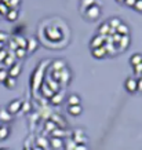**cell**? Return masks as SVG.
I'll return each mask as SVG.
<instances>
[{"label":"cell","instance_id":"6","mask_svg":"<svg viewBox=\"0 0 142 150\" xmlns=\"http://www.w3.org/2000/svg\"><path fill=\"white\" fill-rule=\"evenodd\" d=\"M44 77H46V79H44V83H46L47 86L50 87L53 91H54V92H58V91H60V83L55 81V80L51 77L50 74H48V76H44Z\"/></svg>","mask_w":142,"mask_h":150},{"label":"cell","instance_id":"26","mask_svg":"<svg viewBox=\"0 0 142 150\" xmlns=\"http://www.w3.org/2000/svg\"><path fill=\"white\" fill-rule=\"evenodd\" d=\"M116 33H119L120 36H127V35H130V28L126 23L121 22V25L116 29Z\"/></svg>","mask_w":142,"mask_h":150},{"label":"cell","instance_id":"49","mask_svg":"<svg viewBox=\"0 0 142 150\" xmlns=\"http://www.w3.org/2000/svg\"><path fill=\"white\" fill-rule=\"evenodd\" d=\"M75 150H88V147H87V145H76Z\"/></svg>","mask_w":142,"mask_h":150},{"label":"cell","instance_id":"33","mask_svg":"<svg viewBox=\"0 0 142 150\" xmlns=\"http://www.w3.org/2000/svg\"><path fill=\"white\" fill-rule=\"evenodd\" d=\"M108 23H109V26L110 28H113V29H117V28L121 25V19L120 18H110L109 21H108Z\"/></svg>","mask_w":142,"mask_h":150},{"label":"cell","instance_id":"48","mask_svg":"<svg viewBox=\"0 0 142 150\" xmlns=\"http://www.w3.org/2000/svg\"><path fill=\"white\" fill-rule=\"evenodd\" d=\"M135 1H137V0H124L123 3L127 6V7H133V6L135 4Z\"/></svg>","mask_w":142,"mask_h":150},{"label":"cell","instance_id":"10","mask_svg":"<svg viewBox=\"0 0 142 150\" xmlns=\"http://www.w3.org/2000/svg\"><path fill=\"white\" fill-rule=\"evenodd\" d=\"M40 92H41V95L44 96V98H46V99H50L51 96L54 95L55 92L53 91V90H51L50 87L47 86L46 83H43V84H41L40 86Z\"/></svg>","mask_w":142,"mask_h":150},{"label":"cell","instance_id":"57","mask_svg":"<svg viewBox=\"0 0 142 150\" xmlns=\"http://www.w3.org/2000/svg\"><path fill=\"white\" fill-rule=\"evenodd\" d=\"M0 125H1V124H0Z\"/></svg>","mask_w":142,"mask_h":150},{"label":"cell","instance_id":"19","mask_svg":"<svg viewBox=\"0 0 142 150\" xmlns=\"http://www.w3.org/2000/svg\"><path fill=\"white\" fill-rule=\"evenodd\" d=\"M9 51V50H7ZM15 55H14V52L13 51H9V54H7V57H6V59L1 62V64H4L6 66H9V68H11L14 64H15Z\"/></svg>","mask_w":142,"mask_h":150},{"label":"cell","instance_id":"7","mask_svg":"<svg viewBox=\"0 0 142 150\" xmlns=\"http://www.w3.org/2000/svg\"><path fill=\"white\" fill-rule=\"evenodd\" d=\"M66 68V62H65L64 59H54L53 62H51V69L55 70V72H61V70H64Z\"/></svg>","mask_w":142,"mask_h":150},{"label":"cell","instance_id":"51","mask_svg":"<svg viewBox=\"0 0 142 150\" xmlns=\"http://www.w3.org/2000/svg\"><path fill=\"white\" fill-rule=\"evenodd\" d=\"M32 150H43V149H41V147H39V146H35Z\"/></svg>","mask_w":142,"mask_h":150},{"label":"cell","instance_id":"2","mask_svg":"<svg viewBox=\"0 0 142 150\" xmlns=\"http://www.w3.org/2000/svg\"><path fill=\"white\" fill-rule=\"evenodd\" d=\"M86 17H87L90 21H95V19L99 18V15H101V7H98L97 4L91 6V7H88L86 11Z\"/></svg>","mask_w":142,"mask_h":150},{"label":"cell","instance_id":"41","mask_svg":"<svg viewBox=\"0 0 142 150\" xmlns=\"http://www.w3.org/2000/svg\"><path fill=\"white\" fill-rule=\"evenodd\" d=\"M9 41V51H15L17 50V48H18V46H17V44H15V41L13 40V39H10V40H7Z\"/></svg>","mask_w":142,"mask_h":150},{"label":"cell","instance_id":"24","mask_svg":"<svg viewBox=\"0 0 142 150\" xmlns=\"http://www.w3.org/2000/svg\"><path fill=\"white\" fill-rule=\"evenodd\" d=\"M10 135V128L6 125V124H1L0 125V141H4L7 139Z\"/></svg>","mask_w":142,"mask_h":150},{"label":"cell","instance_id":"23","mask_svg":"<svg viewBox=\"0 0 142 150\" xmlns=\"http://www.w3.org/2000/svg\"><path fill=\"white\" fill-rule=\"evenodd\" d=\"M109 29H110V26H109V23H108V22L101 23V25H99V28H98V35H99V36H104V37L108 36Z\"/></svg>","mask_w":142,"mask_h":150},{"label":"cell","instance_id":"18","mask_svg":"<svg viewBox=\"0 0 142 150\" xmlns=\"http://www.w3.org/2000/svg\"><path fill=\"white\" fill-rule=\"evenodd\" d=\"M62 99H64V92H55L54 95L50 98V102L51 105H54V106H57V105H60L62 103Z\"/></svg>","mask_w":142,"mask_h":150},{"label":"cell","instance_id":"35","mask_svg":"<svg viewBox=\"0 0 142 150\" xmlns=\"http://www.w3.org/2000/svg\"><path fill=\"white\" fill-rule=\"evenodd\" d=\"M57 128V124L54 123V121H51V120H47L46 124H44V129H46L47 132H53Z\"/></svg>","mask_w":142,"mask_h":150},{"label":"cell","instance_id":"37","mask_svg":"<svg viewBox=\"0 0 142 150\" xmlns=\"http://www.w3.org/2000/svg\"><path fill=\"white\" fill-rule=\"evenodd\" d=\"M133 69H134V74H135V76L142 77V62L141 64H138V65H135V66H133Z\"/></svg>","mask_w":142,"mask_h":150},{"label":"cell","instance_id":"50","mask_svg":"<svg viewBox=\"0 0 142 150\" xmlns=\"http://www.w3.org/2000/svg\"><path fill=\"white\" fill-rule=\"evenodd\" d=\"M1 3H3V4H6V6H7V7H9V4H10V0H1Z\"/></svg>","mask_w":142,"mask_h":150},{"label":"cell","instance_id":"31","mask_svg":"<svg viewBox=\"0 0 142 150\" xmlns=\"http://www.w3.org/2000/svg\"><path fill=\"white\" fill-rule=\"evenodd\" d=\"M15 84H17V79H13V77H7L4 80V86L6 88H9V90H13L14 87H15Z\"/></svg>","mask_w":142,"mask_h":150},{"label":"cell","instance_id":"15","mask_svg":"<svg viewBox=\"0 0 142 150\" xmlns=\"http://www.w3.org/2000/svg\"><path fill=\"white\" fill-rule=\"evenodd\" d=\"M13 120V116L7 112L6 108H0V123H10Z\"/></svg>","mask_w":142,"mask_h":150},{"label":"cell","instance_id":"5","mask_svg":"<svg viewBox=\"0 0 142 150\" xmlns=\"http://www.w3.org/2000/svg\"><path fill=\"white\" fill-rule=\"evenodd\" d=\"M124 87H126V90L130 92V94H134V92H137V79L134 77H129L124 83Z\"/></svg>","mask_w":142,"mask_h":150},{"label":"cell","instance_id":"42","mask_svg":"<svg viewBox=\"0 0 142 150\" xmlns=\"http://www.w3.org/2000/svg\"><path fill=\"white\" fill-rule=\"evenodd\" d=\"M9 7L6 4H3V3H0V15H3V17H6V14L9 13Z\"/></svg>","mask_w":142,"mask_h":150},{"label":"cell","instance_id":"14","mask_svg":"<svg viewBox=\"0 0 142 150\" xmlns=\"http://www.w3.org/2000/svg\"><path fill=\"white\" fill-rule=\"evenodd\" d=\"M104 41H105V37L104 36H99V35H97V36L92 37L91 43H90V46L91 48H98V47H102L104 46Z\"/></svg>","mask_w":142,"mask_h":150},{"label":"cell","instance_id":"40","mask_svg":"<svg viewBox=\"0 0 142 150\" xmlns=\"http://www.w3.org/2000/svg\"><path fill=\"white\" fill-rule=\"evenodd\" d=\"M19 1H21V0H10L9 8H10V10H13V8L18 10V4H19Z\"/></svg>","mask_w":142,"mask_h":150},{"label":"cell","instance_id":"46","mask_svg":"<svg viewBox=\"0 0 142 150\" xmlns=\"http://www.w3.org/2000/svg\"><path fill=\"white\" fill-rule=\"evenodd\" d=\"M7 54H9V51L6 50V48L0 50V62H3V61H4L6 57H7Z\"/></svg>","mask_w":142,"mask_h":150},{"label":"cell","instance_id":"28","mask_svg":"<svg viewBox=\"0 0 142 150\" xmlns=\"http://www.w3.org/2000/svg\"><path fill=\"white\" fill-rule=\"evenodd\" d=\"M36 143L37 145L36 146H39V147H41V149L43 150H46L47 147H48V141H47L46 138L44 137H37V139H36Z\"/></svg>","mask_w":142,"mask_h":150},{"label":"cell","instance_id":"16","mask_svg":"<svg viewBox=\"0 0 142 150\" xmlns=\"http://www.w3.org/2000/svg\"><path fill=\"white\" fill-rule=\"evenodd\" d=\"M48 145H50L54 150H60V149L64 147V139H60V138H51V141H48Z\"/></svg>","mask_w":142,"mask_h":150},{"label":"cell","instance_id":"21","mask_svg":"<svg viewBox=\"0 0 142 150\" xmlns=\"http://www.w3.org/2000/svg\"><path fill=\"white\" fill-rule=\"evenodd\" d=\"M51 121H54L55 124H57V127L58 125H61V127H66V121H65L64 117H61V116H58V114H51Z\"/></svg>","mask_w":142,"mask_h":150},{"label":"cell","instance_id":"36","mask_svg":"<svg viewBox=\"0 0 142 150\" xmlns=\"http://www.w3.org/2000/svg\"><path fill=\"white\" fill-rule=\"evenodd\" d=\"M14 55H15V58L22 59V58H25V55H26V50H25V48H17V50L14 51Z\"/></svg>","mask_w":142,"mask_h":150},{"label":"cell","instance_id":"53","mask_svg":"<svg viewBox=\"0 0 142 150\" xmlns=\"http://www.w3.org/2000/svg\"><path fill=\"white\" fill-rule=\"evenodd\" d=\"M23 150H32V149H31V147H25V149H23Z\"/></svg>","mask_w":142,"mask_h":150},{"label":"cell","instance_id":"20","mask_svg":"<svg viewBox=\"0 0 142 150\" xmlns=\"http://www.w3.org/2000/svg\"><path fill=\"white\" fill-rule=\"evenodd\" d=\"M82 112H83V109H82V106L80 105H75V106H68V113L70 114V116H80L82 114Z\"/></svg>","mask_w":142,"mask_h":150},{"label":"cell","instance_id":"12","mask_svg":"<svg viewBox=\"0 0 142 150\" xmlns=\"http://www.w3.org/2000/svg\"><path fill=\"white\" fill-rule=\"evenodd\" d=\"M70 80V72L68 70V68H65L64 70H61L60 72V83L62 86H66Z\"/></svg>","mask_w":142,"mask_h":150},{"label":"cell","instance_id":"52","mask_svg":"<svg viewBox=\"0 0 142 150\" xmlns=\"http://www.w3.org/2000/svg\"><path fill=\"white\" fill-rule=\"evenodd\" d=\"M3 48H4V44H3V43H0V50H3Z\"/></svg>","mask_w":142,"mask_h":150},{"label":"cell","instance_id":"54","mask_svg":"<svg viewBox=\"0 0 142 150\" xmlns=\"http://www.w3.org/2000/svg\"><path fill=\"white\" fill-rule=\"evenodd\" d=\"M116 1H119V3H123L124 0H116Z\"/></svg>","mask_w":142,"mask_h":150},{"label":"cell","instance_id":"39","mask_svg":"<svg viewBox=\"0 0 142 150\" xmlns=\"http://www.w3.org/2000/svg\"><path fill=\"white\" fill-rule=\"evenodd\" d=\"M31 103L29 102H22V106H21V112H23V113H28L29 110H31Z\"/></svg>","mask_w":142,"mask_h":150},{"label":"cell","instance_id":"38","mask_svg":"<svg viewBox=\"0 0 142 150\" xmlns=\"http://www.w3.org/2000/svg\"><path fill=\"white\" fill-rule=\"evenodd\" d=\"M7 77H9V72H7V69L0 68V83H4V80Z\"/></svg>","mask_w":142,"mask_h":150},{"label":"cell","instance_id":"13","mask_svg":"<svg viewBox=\"0 0 142 150\" xmlns=\"http://www.w3.org/2000/svg\"><path fill=\"white\" fill-rule=\"evenodd\" d=\"M13 40L15 41V44L18 46V48H25V50H26V43H28L26 37L21 36V35H15V36L13 37Z\"/></svg>","mask_w":142,"mask_h":150},{"label":"cell","instance_id":"56","mask_svg":"<svg viewBox=\"0 0 142 150\" xmlns=\"http://www.w3.org/2000/svg\"><path fill=\"white\" fill-rule=\"evenodd\" d=\"M0 3H1V0H0Z\"/></svg>","mask_w":142,"mask_h":150},{"label":"cell","instance_id":"9","mask_svg":"<svg viewBox=\"0 0 142 150\" xmlns=\"http://www.w3.org/2000/svg\"><path fill=\"white\" fill-rule=\"evenodd\" d=\"M21 70H22V66H21V64H14L11 68L7 70L9 72V76L13 79H17L19 76V73H21Z\"/></svg>","mask_w":142,"mask_h":150},{"label":"cell","instance_id":"45","mask_svg":"<svg viewBox=\"0 0 142 150\" xmlns=\"http://www.w3.org/2000/svg\"><path fill=\"white\" fill-rule=\"evenodd\" d=\"M120 39H121V36H120L119 33H115V35L112 36V40H113V44H115V46H117V44H119Z\"/></svg>","mask_w":142,"mask_h":150},{"label":"cell","instance_id":"1","mask_svg":"<svg viewBox=\"0 0 142 150\" xmlns=\"http://www.w3.org/2000/svg\"><path fill=\"white\" fill-rule=\"evenodd\" d=\"M48 64V61H44L39 65V68L35 70L33 73V77H32V88L33 91H37L40 86L43 84V80H44V70H46V65Z\"/></svg>","mask_w":142,"mask_h":150},{"label":"cell","instance_id":"55","mask_svg":"<svg viewBox=\"0 0 142 150\" xmlns=\"http://www.w3.org/2000/svg\"><path fill=\"white\" fill-rule=\"evenodd\" d=\"M0 150H9V149H0Z\"/></svg>","mask_w":142,"mask_h":150},{"label":"cell","instance_id":"32","mask_svg":"<svg viewBox=\"0 0 142 150\" xmlns=\"http://www.w3.org/2000/svg\"><path fill=\"white\" fill-rule=\"evenodd\" d=\"M141 62H142V54H134L133 57L130 58V64L133 65V66L141 64Z\"/></svg>","mask_w":142,"mask_h":150},{"label":"cell","instance_id":"11","mask_svg":"<svg viewBox=\"0 0 142 150\" xmlns=\"http://www.w3.org/2000/svg\"><path fill=\"white\" fill-rule=\"evenodd\" d=\"M130 41H131L130 35H127V36H121V39H120V41H119V44L116 46V47H119L117 50H119V51H124L126 48H129Z\"/></svg>","mask_w":142,"mask_h":150},{"label":"cell","instance_id":"34","mask_svg":"<svg viewBox=\"0 0 142 150\" xmlns=\"http://www.w3.org/2000/svg\"><path fill=\"white\" fill-rule=\"evenodd\" d=\"M76 142L70 138V139H68L66 142H64V147H65V150H75V147H76Z\"/></svg>","mask_w":142,"mask_h":150},{"label":"cell","instance_id":"29","mask_svg":"<svg viewBox=\"0 0 142 150\" xmlns=\"http://www.w3.org/2000/svg\"><path fill=\"white\" fill-rule=\"evenodd\" d=\"M97 3V0H82V4H80V8L82 11H86L88 7H91Z\"/></svg>","mask_w":142,"mask_h":150},{"label":"cell","instance_id":"17","mask_svg":"<svg viewBox=\"0 0 142 150\" xmlns=\"http://www.w3.org/2000/svg\"><path fill=\"white\" fill-rule=\"evenodd\" d=\"M91 54L94 58H98V59H101V58H104L105 55H108L106 54V50L104 48V46L98 47V48H91Z\"/></svg>","mask_w":142,"mask_h":150},{"label":"cell","instance_id":"8","mask_svg":"<svg viewBox=\"0 0 142 150\" xmlns=\"http://www.w3.org/2000/svg\"><path fill=\"white\" fill-rule=\"evenodd\" d=\"M37 47H39V43H37L36 39L35 37H29L26 43V52L32 54V52H35L37 50Z\"/></svg>","mask_w":142,"mask_h":150},{"label":"cell","instance_id":"4","mask_svg":"<svg viewBox=\"0 0 142 150\" xmlns=\"http://www.w3.org/2000/svg\"><path fill=\"white\" fill-rule=\"evenodd\" d=\"M21 106H22V100L21 99H14L13 102H10V105L7 106V112H9L11 116L17 114L21 110Z\"/></svg>","mask_w":142,"mask_h":150},{"label":"cell","instance_id":"47","mask_svg":"<svg viewBox=\"0 0 142 150\" xmlns=\"http://www.w3.org/2000/svg\"><path fill=\"white\" fill-rule=\"evenodd\" d=\"M137 91L142 92V77H139L137 80Z\"/></svg>","mask_w":142,"mask_h":150},{"label":"cell","instance_id":"30","mask_svg":"<svg viewBox=\"0 0 142 150\" xmlns=\"http://www.w3.org/2000/svg\"><path fill=\"white\" fill-rule=\"evenodd\" d=\"M75 105H80V98L77 95L72 94L68 98V106H75Z\"/></svg>","mask_w":142,"mask_h":150},{"label":"cell","instance_id":"43","mask_svg":"<svg viewBox=\"0 0 142 150\" xmlns=\"http://www.w3.org/2000/svg\"><path fill=\"white\" fill-rule=\"evenodd\" d=\"M133 8L135 10V11H138V13H142V0H137L135 4L133 6Z\"/></svg>","mask_w":142,"mask_h":150},{"label":"cell","instance_id":"44","mask_svg":"<svg viewBox=\"0 0 142 150\" xmlns=\"http://www.w3.org/2000/svg\"><path fill=\"white\" fill-rule=\"evenodd\" d=\"M7 40H9V35H7L6 32H0V43L4 44Z\"/></svg>","mask_w":142,"mask_h":150},{"label":"cell","instance_id":"27","mask_svg":"<svg viewBox=\"0 0 142 150\" xmlns=\"http://www.w3.org/2000/svg\"><path fill=\"white\" fill-rule=\"evenodd\" d=\"M51 135H53V138H60V139H64L65 137H66V132H65V129H62V128H55L54 131L51 132Z\"/></svg>","mask_w":142,"mask_h":150},{"label":"cell","instance_id":"3","mask_svg":"<svg viewBox=\"0 0 142 150\" xmlns=\"http://www.w3.org/2000/svg\"><path fill=\"white\" fill-rule=\"evenodd\" d=\"M77 145H86L88 142V138L86 137V134H84V131L83 129H80V128H77V129H75L73 131V138H72Z\"/></svg>","mask_w":142,"mask_h":150},{"label":"cell","instance_id":"22","mask_svg":"<svg viewBox=\"0 0 142 150\" xmlns=\"http://www.w3.org/2000/svg\"><path fill=\"white\" fill-rule=\"evenodd\" d=\"M46 35L50 37V39H54V40H57V39H60L61 37L60 30L55 29V28H48V29L46 30Z\"/></svg>","mask_w":142,"mask_h":150},{"label":"cell","instance_id":"25","mask_svg":"<svg viewBox=\"0 0 142 150\" xmlns=\"http://www.w3.org/2000/svg\"><path fill=\"white\" fill-rule=\"evenodd\" d=\"M6 18L9 19L10 22H14V21H17L18 19V10H9V13L6 14Z\"/></svg>","mask_w":142,"mask_h":150}]
</instances>
